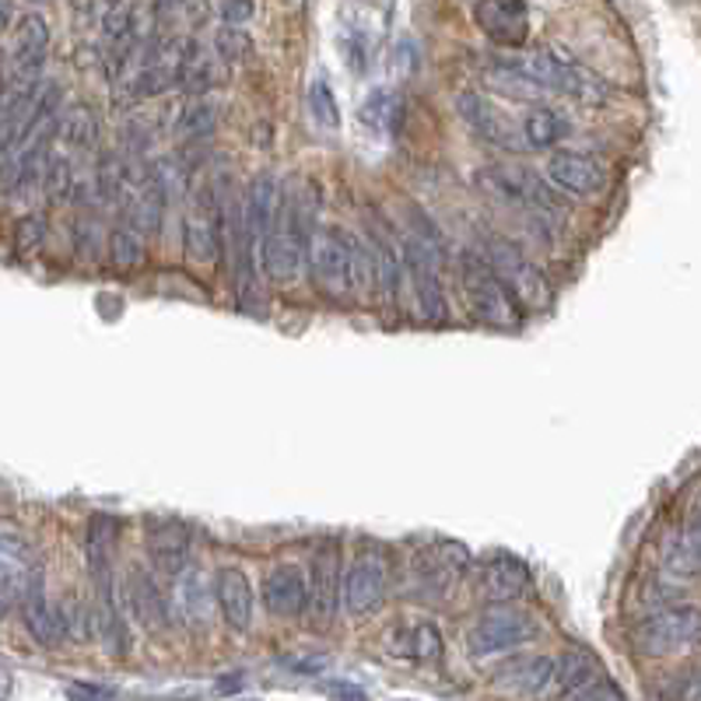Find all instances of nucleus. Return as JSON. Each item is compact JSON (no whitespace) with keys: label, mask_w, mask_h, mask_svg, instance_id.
Here are the masks:
<instances>
[{"label":"nucleus","mask_w":701,"mask_h":701,"mask_svg":"<svg viewBox=\"0 0 701 701\" xmlns=\"http://www.w3.org/2000/svg\"><path fill=\"white\" fill-rule=\"evenodd\" d=\"M561 701H624V694L618 691V684L603 681V677H597V681H589L586 688L565 694Z\"/></svg>","instance_id":"obj_35"},{"label":"nucleus","mask_w":701,"mask_h":701,"mask_svg":"<svg viewBox=\"0 0 701 701\" xmlns=\"http://www.w3.org/2000/svg\"><path fill=\"white\" fill-rule=\"evenodd\" d=\"M368 243H372V250H376V288L386 295V298H393L397 295V288H400V271H404V260H400V253L393 250L386 238H379L376 232L368 235Z\"/></svg>","instance_id":"obj_29"},{"label":"nucleus","mask_w":701,"mask_h":701,"mask_svg":"<svg viewBox=\"0 0 701 701\" xmlns=\"http://www.w3.org/2000/svg\"><path fill=\"white\" fill-rule=\"evenodd\" d=\"M485 260L488 267L498 274V281L506 284V292L512 295V302H519L522 309H547L551 305V284L540 274V267L534 260H526L509 238H491L485 246Z\"/></svg>","instance_id":"obj_1"},{"label":"nucleus","mask_w":701,"mask_h":701,"mask_svg":"<svg viewBox=\"0 0 701 701\" xmlns=\"http://www.w3.org/2000/svg\"><path fill=\"white\" fill-rule=\"evenodd\" d=\"M331 698L334 701H365V694L355 684H331Z\"/></svg>","instance_id":"obj_40"},{"label":"nucleus","mask_w":701,"mask_h":701,"mask_svg":"<svg viewBox=\"0 0 701 701\" xmlns=\"http://www.w3.org/2000/svg\"><path fill=\"white\" fill-rule=\"evenodd\" d=\"M530 582H534L530 568H526L519 558L498 555L485 565V572H480V593L488 600H516L530 589Z\"/></svg>","instance_id":"obj_22"},{"label":"nucleus","mask_w":701,"mask_h":701,"mask_svg":"<svg viewBox=\"0 0 701 701\" xmlns=\"http://www.w3.org/2000/svg\"><path fill=\"white\" fill-rule=\"evenodd\" d=\"M243 701H246V698H243Z\"/></svg>","instance_id":"obj_47"},{"label":"nucleus","mask_w":701,"mask_h":701,"mask_svg":"<svg viewBox=\"0 0 701 701\" xmlns=\"http://www.w3.org/2000/svg\"><path fill=\"white\" fill-rule=\"evenodd\" d=\"M534 639H537V624L526 618V613L501 607V610H488L485 618L470 628L467 649H470L474 660H488V656L519 649V646L534 642Z\"/></svg>","instance_id":"obj_6"},{"label":"nucleus","mask_w":701,"mask_h":701,"mask_svg":"<svg viewBox=\"0 0 701 701\" xmlns=\"http://www.w3.org/2000/svg\"><path fill=\"white\" fill-rule=\"evenodd\" d=\"M543 175L547 183L568 196H597L607 186V169L597 159L579 155V151H558V155H551Z\"/></svg>","instance_id":"obj_12"},{"label":"nucleus","mask_w":701,"mask_h":701,"mask_svg":"<svg viewBox=\"0 0 701 701\" xmlns=\"http://www.w3.org/2000/svg\"><path fill=\"white\" fill-rule=\"evenodd\" d=\"M35 572L39 565L29 551V543L14 534H0V603L4 607L21 603Z\"/></svg>","instance_id":"obj_18"},{"label":"nucleus","mask_w":701,"mask_h":701,"mask_svg":"<svg viewBox=\"0 0 701 701\" xmlns=\"http://www.w3.org/2000/svg\"><path fill=\"white\" fill-rule=\"evenodd\" d=\"M39 4H42V0H39Z\"/></svg>","instance_id":"obj_46"},{"label":"nucleus","mask_w":701,"mask_h":701,"mask_svg":"<svg viewBox=\"0 0 701 701\" xmlns=\"http://www.w3.org/2000/svg\"><path fill=\"white\" fill-rule=\"evenodd\" d=\"M568 138V120L551 105H534L522 120V141L530 148H555Z\"/></svg>","instance_id":"obj_27"},{"label":"nucleus","mask_w":701,"mask_h":701,"mask_svg":"<svg viewBox=\"0 0 701 701\" xmlns=\"http://www.w3.org/2000/svg\"><path fill=\"white\" fill-rule=\"evenodd\" d=\"M95 225L92 222H78L74 225V243H78V253L81 256H92L95 253Z\"/></svg>","instance_id":"obj_39"},{"label":"nucleus","mask_w":701,"mask_h":701,"mask_svg":"<svg viewBox=\"0 0 701 701\" xmlns=\"http://www.w3.org/2000/svg\"><path fill=\"white\" fill-rule=\"evenodd\" d=\"M480 186H485L491 196H498L501 204L519 207V211H534L543 217H555L561 211L551 183L540 180V175L530 169H509V165L480 169Z\"/></svg>","instance_id":"obj_5"},{"label":"nucleus","mask_w":701,"mask_h":701,"mask_svg":"<svg viewBox=\"0 0 701 701\" xmlns=\"http://www.w3.org/2000/svg\"><path fill=\"white\" fill-rule=\"evenodd\" d=\"M516 63L543 88V92H561V95L579 99V102H589V105H597V102L607 99V84L593 71H586V68H579V63L565 60V57H558L551 50L530 53V57H522Z\"/></svg>","instance_id":"obj_2"},{"label":"nucleus","mask_w":701,"mask_h":701,"mask_svg":"<svg viewBox=\"0 0 701 701\" xmlns=\"http://www.w3.org/2000/svg\"><path fill=\"white\" fill-rule=\"evenodd\" d=\"M47 238V222L39 214H29L18 222V250H35Z\"/></svg>","instance_id":"obj_37"},{"label":"nucleus","mask_w":701,"mask_h":701,"mask_svg":"<svg viewBox=\"0 0 701 701\" xmlns=\"http://www.w3.org/2000/svg\"><path fill=\"white\" fill-rule=\"evenodd\" d=\"M344 603V551L337 540L316 547L309 565V610L319 624H331Z\"/></svg>","instance_id":"obj_8"},{"label":"nucleus","mask_w":701,"mask_h":701,"mask_svg":"<svg viewBox=\"0 0 701 701\" xmlns=\"http://www.w3.org/2000/svg\"><path fill=\"white\" fill-rule=\"evenodd\" d=\"M263 607H267L274 618L288 621L309 607V579L302 576V568L295 565H277L263 579Z\"/></svg>","instance_id":"obj_16"},{"label":"nucleus","mask_w":701,"mask_h":701,"mask_svg":"<svg viewBox=\"0 0 701 701\" xmlns=\"http://www.w3.org/2000/svg\"><path fill=\"white\" fill-rule=\"evenodd\" d=\"M148 555L162 572L175 576L186 572L190 561V530L175 519H151L148 522Z\"/></svg>","instance_id":"obj_21"},{"label":"nucleus","mask_w":701,"mask_h":701,"mask_svg":"<svg viewBox=\"0 0 701 701\" xmlns=\"http://www.w3.org/2000/svg\"><path fill=\"white\" fill-rule=\"evenodd\" d=\"M57 138L68 144V148H78V151L95 148L99 144V116H95V109L84 105V102L63 109Z\"/></svg>","instance_id":"obj_26"},{"label":"nucleus","mask_w":701,"mask_h":701,"mask_svg":"<svg viewBox=\"0 0 701 701\" xmlns=\"http://www.w3.org/2000/svg\"><path fill=\"white\" fill-rule=\"evenodd\" d=\"M8 81H4V74H0V109H4V99H8Z\"/></svg>","instance_id":"obj_44"},{"label":"nucleus","mask_w":701,"mask_h":701,"mask_svg":"<svg viewBox=\"0 0 701 701\" xmlns=\"http://www.w3.org/2000/svg\"><path fill=\"white\" fill-rule=\"evenodd\" d=\"M78 180H74V169L71 162L63 155H53L47 172H42V190H47L50 196H60V201H68V196L74 193Z\"/></svg>","instance_id":"obj_33"},{"label":"nucleus","mask_w":701,"mask_h":701,"mask_svg":"<svg viewBox=\"0 0 701 701\" xmlns=\"http://www.w3.org/2000/svg\"><path fill=\"white\" fill-rule=\"evenodd\" d=\"M214 105L211 102H204V99H196V102H190L180 116H175V138H183V141H193V138H204V134H211L214 130Z\"/></svg>","instance_id":"obj_31"},{"label":"nucleus","mask_w":701,"mask_h":701,"mask_svg":"<svg viewBox=\"0 0 701 701\" xmlns=\"http://www.w3.org/2000/svg\"><path fill=\"white\" fill-rule=\"evenodd\" d=\"M214 47H217V57H222L225 63H238V60H246V57L253 53L250 35H246L243 29H238V26H225V29H217Z\"/></svg>","instance_id":"obj_34"},{"label":"nucleus","mask_w":701,"mask_h":701,"mask_svg":"<svg viewBox=\"0 0 701 701\" xmlns=\"http://www.w3.org/2000/svg\"><path fill=\"white\" fill-rule=\"evenodd\" d=\"M309 113H313V120L323 130H337L341 126V109H337V99H334L331 84H326V81H313V88H309Z\"/></svg>","instance_id":"obj_32"},{"label":"nucleus","mask_w":701,"mask_h":701,"mask_svg":"<svg viewBox=\"0 0 701 701\" xmlns=\"http://www.w3.org/2000/svg\"><path fill=\"white\" fill-rule=\"evenodd\" d=\"M222 18H225V26H243V21L253 18V0H225Z\"/></svg>","instance_id":"obj_38"},{"label":"nucleus","mask_w":701,"mask_h":701,"mask_svg":"<svg viewBox=\"0 0 701 701\" xmlns=\"http://www.w3.org/2000/svg\"><path fill=\"white\" fill-rule=\"evenodd\" d=\"M555 677V660L551 656H516L506 667L495 673V688L509 691V694H526V698H540L551 688Z\"/></svg>","instance_id":"obj_20"},{"label":"nucleus","mask_w":701,"mask_h":701,"mask_svg":"<svg viewBox=\"0 0 701 701\" xmlns=\"http://www.w3.org/2000/svg\"><path fill=\"white\" fill-rule=\"evenodd\" d=\"M162 8H175V4H183V0H159Z\"/></svg>","instance_id":"obj_45"},{"label":"nucleus","mask_w":701,"mask_h":701,"mask_svg":"<svg viewBox=\"0 0 701 701\" xmlns=\"http://www.w3.org/2000/svg\"><path fill=\"white\" fill-rule=\"evenodd\" d=\"M688 701H701V670L688 681Z\"/></svg>","instance_id":"obj_42"},{"label":"nucleus","mask_w":701,"mask_h":701,"mask_svg":"<svg viewBox=\"0 0 701 701\" xmlns=\"http://www.w3.org/2000/svg\"><path fill=\"white\" fill-rule=\"evenodd\" d=\"M459 284H464V295H467L470 309L480 323H491V326H512L516 323L512 295L506 292V284L498 281V274L488 267L485 256L467 253L464 260H459Z\"/></svg>","instance_id":"obj_4"},{"label":"nucleus","mask_w":701,"mask_h":701,"mask_svg":"<svg viewBox=\"0 0 701 701\" xmlns=\"http://www.w3.org/2000/svg\"><path fill=\"white\" fill-rule=\"evenodd\" d=\"M474 21L498 47H522L530 39V8L526 0H477Z\"/></svg>","instance_id":"obj_11"},{"label":"nucleus","mask_w":701,"mask_h":701,"mask_svg":"<svg viewBox=\"0 0 701 701\" xmlns=\"http://www.w3.org/2000/svg\"><path fill=\"white\" fill-rule=\"evenodd\" d=\"M11 21H14V8H11V0H0V35H4L11 29Z\"/></svg>","instance_id":"obj_41"},{"label":"nucleus","mask_w":701,"mask_h":701,"mask_svg":"<svg viewBox=\"0 0 701 701\" xmlns=\"http://www.w3.org/2000/svg\"><path fill=\"white\" fill-rule=\"evenodd\" d=\"M485 81L495 88V92L512 95V99H537V95H543V88L530 74H526L516 60H498L495 68H488Z\"/></svg>","instance_id":"obj_28"},{"label":"nucleus","mask_w":701,"mask_h":701,"mask_svg":"<svg viewBox=\"0 0 701 701\" xmlns=\"http://www.w3.org/2000/svg\"><path fill=\"white\" fill-rule=\"evenodd\" d=\"M8 698H11V677L0 673V701H8Z\"/></svg>","instance_id":"obj_43"},{"label":"nucleus","mask_w":701,"mask_h":701,"mask_svg":"<svg viewBox=\"0 0 701 701\" xmlns=\"http://www.w3.org/2000/svg\"><path fill=\"white\" fill-rule=\"evenodd\" d=\"M109 256H113L116 267H138L144 260V238L134 225H116L109 232Z\"/></svg>","instance_id":"obj_30"},{"label":"nucleus","mask_w":701,"mask_h":701,"mask_svg":"<svg viewBox=\"0 0 701 701\" xmlns=\"http://www.w3.org/2000/svg\"><path fill=\"white\" fill-rule=\"evenodd\" d=\"M404 271L410 277L414 298H418V309L425 319H446L449 305L443 295V284H438V267H435V253L421 238H407L404 243Z\"/></svg>","instance_id":"obj_10"},{"label":"nucleus","mask_w":701,"mask_h":701,"mask_svg":"<svg viewBox=\"0 0 701 701\" xmlns=\"http://www.w3.org/2000/svg\"><path fill=\"white\" fill-rule=\"evenodd\" d=\"M634 646L646 656H677L701 646V610L667 607L634 628Z\"/></svg>","instance_id":"obj_3"},{"label":"nucleus","mask_w":701,"mask_h":701,"mask_svg":"<svg viewBox=\"0 0 701 701\" xmlns=\"http://www.w3.org/2000/svg\"><path fill=\"white\" fill-rule=\"evenodd\" d=\"M68 701H123L116 688L92 684V681H74L68 684Z\"/></svg>","instance_id":"obj_36"},{"label":"nucleus","mask_w":701,"mask_h":701,"mask_svg":"<svg viewBox=\"0 0 701 701\" xmlns=\"http://www.w3.org/2000/svg\"><path fill=\"white\" fill-rule=\"evenodd\" d=\"M456 109H459V116H464L485 141H491L498 148H519V144H526L522 134L512 126V120L501 113V109L491 99L477 95V92H464V95L456 99Z\"/></svg>","instance_id":"obj_17"},{"label":"nucleus","mask_w":701,"mask_h":701,"mask_svg":"<svg viewBox=\"0 0 701 701\" xmlns=\"http://www.w3.org/2000/svg\"><path fill=\"white\" fill-rule=\"evenodd\" d=\"M21 621H26L29 634L39 646H57L68 639V621H63V607H53L47 597V582H42V572L32 576L26 597H21Z\"/></svg>","instance_id":"obj_14"},{"label":"nucleus","mask_w":701,"mask_h":701,"mask_svg":"<svg viewBox=\"0 0 701 701\" xmlns=\"http://www.w3.org/2000/svg\"><path fill=\"white\" fill-rule=\"evenodd\" d=\"M313 281L319 284L323 295L347 298L355 292V274H350V243L347 232L341 228H319L309 250Z\"/></svg>","instance_id":"obj_7"},{"label":"nucleus","mask_w":701,"mask_h":701,"mask_svg":"<svg viewBox=\"0 0 701 701\" xmlns=\"http://www.w3.org/2000/svg\"><path fill=\"white\" fill-rule=\"evenodd\" d=\"M123 603L144 628H165L169 624V603L162 597L159 582L151 579L148 568L130 565L123 576Z\"/></svg>","instance_id":"obj_19"},{"label":"nucleus","mask_w":701,"mask_h":701,"mask_svg":"<svg viewBox=\"0 0 701 701\" xmlns=\"http://www.w3.org/2000/svg\"><path fill=\"white\" fill-rule=\"evenodd\" d=\"M389 646L404 660H421V663H435L443 656V634H438L435 624H407L389 634Z\"/></svg>","instance_id":"obj_24"},{"label":"nucleus","mask_w":701,"mask_h":701,"mask_svg":"<svg viewBox=\"0 0 701 701\" xmlns=\"http://www.w3.org/2000/svg\"><path fill=\"white\" fill-rule=\"evenodd\" d=\"M386 600V558L379 551H362L355 565L347 568L344 579V607L350 618H365V613L379 610Z\"/></svg>","instance_id":"obj_9"},{"label":"nucleus","mask_w":701,"mask_h":701,"mask_svg":"<svg viewBox=\"0 0 701 701\" xmlns=\"http://www.w3.org/2000/svg\"><path fill=\"white\" fill-rule=\"evenodd\" d=\"M214 603H217L214 600V586L201 572H193V568L180 572V579H175V610L183 613L186 624L204 628L211 621Z\"/></svg>","instance_id":"obj_23"},{"label":"nucleus","mask_w":701,"mask_h":701,"mask_svg":"<svg viewBox=\"0 0 701 701\" xmlns=\"http://www.w3.org/2000/svg\"><path fill=\"white\" fill-rule=\"evenodd\" d=\"M214 600L217 610H222V618L232 631L246 634L253 624V610H256V593H253V582L243 568H217L214 576Z\"/></svg>","instance_id":"obj_13"},{"label":"nucleus","mask_w":701,"mask_h":701,"mask_svg":"<svg viewBox=\"0 0 701 701\" xmlns=\"http://www.w3.org/2000/svg\"><path fill=\"white\" fill-rule=\"evenodd\" d=\"M47 50H50L47 18H42V14H26L18 21V32H14V57H11L14 84L39 81L42 63H47Z\"/></svg>","instance_id":"obj_15"},{"label":"nucleus","mask_w":701,"mask_h":701,"mask_svg":"<svg viewBox=\"0 0 701 701\" xmlns=\"http://www.w3.org/2000/svg\"><path fill=\"white\" fill-rule=\"evenodd\" d=\"M600 673V663L589 656L586 649H572L565 652L561 660H555V677H551V688H547V694H572L579 688H586L589 681H597Z\"/></svg>","instance_id":"obj_25"}]
</instances>
